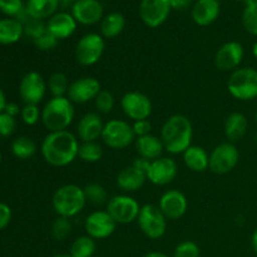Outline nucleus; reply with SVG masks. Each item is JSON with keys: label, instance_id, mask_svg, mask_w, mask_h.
<instances>
[{"label": "nucleus", "instance_id": "nucleus-1", "mask_svg": "<svg viewBox=\"0 0 257 257\" xmlns=\"http://www.w3.org/2000/svg\"><path fill=\"white\" fill-rule=\"evenodd\" d=\"M79 140L69 131L49 132L42 142L40 152L45 162L53 167H65L78 158Z\"/></svg>", "mask_w": 257, "mask_h": 257}, {"label": "nucleus", "instance_id": "nucleus-2", "mask_svg": "<svg viewBox=\"0 0 257 257\" xmlns=\"http://www.w3.org/2000/svg\"><path fill=\"white\" fill-rule=\"evenodd\" d=\"M161 141L165 151L171 155L183 153L191 147L193 138V127L191 120L183 114H173L166 119L161 130Z\"/></svg>", "mask_w": 257, "mask_h": 257}, {"label": "nucleus", "instance_id": "nucleus-3", "mask_svg": "<svg viewBox=\"0 0 257 257\" xmlns=\"http://www.w3.org/2000/svg\"><path fill=\"white\" fill-rule=\"evenodd\" d=\"M74 104L67 97H52L42 109V123L48 132L67 131L74 119Z\"/></svg>", "mask_w": 257, "mask_h": 257}, {"label": "nucleus", "instance_id": "nucleus-4", "mask_svg": "<svg viewBox=\"0 0 257 257\" xmlns=\"http://www.w3.org/2000/svg\"><path fill=\"white\" fill-rule=\"evenodd\" d=\"M85 205L87 198L84 190L73 183L59 187L52 197L53 210L60 217H75L84 210Z\"/></svg>", "mask_w": 257, "mask_h": 257}, {"label": "nucleus", "instance_id": "nucleus-5", "mask_svg": "<svg viewBox=\"0 0 257 257\" xmlns=\"http://www.w3.org/2000/svg\"><path fill=\"white\" fill-rule=\"evenodd\" d=\"M227 89L236 99H255L257 98V69L245 67L233 70L227 82Z\"/></svg>", "mask_w": 257, "mask_h": 257}, {"label": "nucleus", "instance_id": "nucleus-6", "mask_svg": "<svg viewBox=\"0 0 257 257\" xmlns=\"http://www.w3.org/2000/svg\"><path fill=\"white\" fill-rule=\"evenodd\" d=\"M102 141L112 150H124L136 142V135L132 124L123 119H110L104 123Z\"/></svg>", "mask_w": 257, "mask_h": 257}, {"label": "nucleus", "instance_id": "nucleus-7", "mask_svg": "<svg viewBox=\"0 0 257 257\" xmlns=\"http://www.w3.org/2000/svg\"><path fill=\"white\" fill-rule=\"evenodd\" d=\"M137 223L143 235L151 240L163 237L167 230V218L158 206L155 205H145L141 207Z\"/></svg>", "mask_w": 257, "mask_h": 257}, {"label": "nucleus", "instance_id": "nucleus-8", "mask_svg": "<svg viewBox=\"0 0 257 257\" xmlns=\"http://www.w3.org/2000/svg\"><path fill=\"white\" fill-rule=\"evenodd\" d=\"M105 49L104 38L98 33H89L75 45V59L83 67H90L99 62Z\"/></svg>", "mask_w": 257, "mask_h": 257}, {"label": "nucleus", "instance_id": "nucleus-9", "mask_svg": "<svg viewBox=\"0 0 257 257\" xmlns=\"http://www.w3.org/2000/svg\"><path fill=\"white\" fill-rule=\"evenodd\" d=\"M107 211L117 225H128L137 221L141 206L132 196L117 195L107 203Z\"/></svg>", "mask_w": 257, "mask_h": 257}, {"label": "nucleus", "instance_id": "nucleus-10", "mask_svg": "<svg viewBox=\"0 0 257 257\" xmlns=\"http://www.w3.org/2000/svg\"><path fill=\"white\" fill-rule=\"evenodd\" d=\"M238 161H240V152L233 143H220L210 153L208 168L216 175H226L235 170Z\"/></svg>", "mask_w": 257, "mask_h": 257}, {"label": "nucleus", "instance_id": "nucleus-11", "mask_svg": "<svg viewBox=\"0 0 257 257\" xmlns=\"http://www.w3.org/2000/svg\"><path fill=\"white\" fill-rule=\"evenodd\" d=\"M48 84L43 75L38 72H29L22 78L19 84V95L25 104H39L47 94Z\"/></svg>", "mask_w": 257, "mask_h": 257}, {"label": "nucleus", "instance_id": "nucleus-12", "mask_svg": "<svg viewBox=\"0 0 257 257\" xmlns=\"http://www.w3.org/2000/svg\"><path fill=\"white\" fill-rule=\"evenodd\" d=\"M123 113L133 122L148 119L152 114V102L150 98L141 92H128L120 99Z\"/></svg>", "mask_w": 257, "mask_h": 257}, {"label": "nucleus", "instance_id": "nucleus-13", "mask_svg": "<svg viewBox=\"0 0 257 257\" xmlns=\"http://www.w3.org/2000/svg\"><path fill=\"white\" fill-rule=\"evenodd\" d=\"M171 10L170 0H141L140 17L148 28H158L168 19Z\"/></svg>", "mask_w": 257, "mask_h": 257}, {"label": "nucleus", "instance_id": "nucleus-14", "mask_svg": "<svg viewBox=\"0 0 257 257\" xmlns=\"http://www.w3.org/2000/svg\"><path fill=\"white\" fill-rule=\"evenodd\" d=\"M117 223L107 211H94L84 221V230L94 240H104L113 235Z\"/></svg>", "mask_w": 257, "mask_h": 257}, {"label": "nucleus", "instance_id": "nucleus-15", "mask_svg": "<svg viewBox=\"0 0 257 257\" xmlns=\"http://www.w3.org/2000/svg\"><path fill=\"white\" fill-rule=\"evenodd\" d=\"M100 90L99 80L93 77H82L70 83L67 98L73 104H84L94 100Z\"/></svg>", "mask_w": 257, "mask_h": 257}, {"label": "nucleus", "instance_id": "nucleus-16", "mask_svg": "<svg viewBox=\"0 0 257 257\" xmlns=\"http://www.w3.org/2000/svg\"><path fill=\"white\" fill-rule=\"evenodd\" d=\"M245 50L241 43L227 42L221 45L215 54V65L222 72L236 70L242 63Z\"/></svg>", "mask_w": 257, "mask_h": 257}, {"label": "nucleus", "instance_id": "nucleus-17", "mask_svg": "<svg viewBox=\"0 0 257 257\" xmlns=\"http://www.w3.org/2000/svg\"><path fill=\"white\" fill-rule=\"evenodd\" d=\"M178 173L177 163L170 157H161L151 162L147 172V181L156 186H167Z\"/></svg>", "mask_w": 257, "mask_h": 257}, {"label": "nucleus", "instance_id": "nucleus-18", "mask_svg": "<svg viewBox=\"0 0 257 257\" xmlns=\"http://www.w3.org/2000/svg\"><path fill=\"white\" fill-rule=\"evenodd\" d=\"M70 14L79 24L94 25L104 18V7L99 0H77Z\"/></svg>", "mask_w": 257, "mask_h": 257}, {"label": "nucleus", "instance_id": "nucleus-19", "mask_svg": "<svg viewBox=\"0 0 257 257\" xmlns=\"http://www.w3.org/2000/svg\"><path fill=\"white\" fill-rule=\"evenodd\" d=\"M158 208L167 220H178L187 212L188 201L178 190H168L161 196Z\"/></svg>", "mask_w": 257, "mask_h": 257}, {"label": "nucleus", "instance_id": "nucleus-20", "mask_svg": "<svg viewBox=\"0 0 257 257\" xmlns=\"http://www.w3.org/2000/svg\"><path fill=\"white\" fill-rule=\"evenodd\" d=\"M103 128H104V123L99 113H85L78 122L75 136L82 142H97V140L102 137Z\"/></svg>", "mask_w": 257, "mask_h": 257}, {"label": "nucleus", "instance_id": "nucleus-21", "mask_svg": "<svg viewBox=\"0 0 257 257\" xmlns=\"http://www.w3.org/2000/svg\"><path fill=\"white\" fill-rule=\"evenodd\" d=\"M77 25L78 23L75 22L72 14L67 12H58L50 19H48L47 30L58 40H62L72 37L77 30Z\"/></svg>", "mask_w": 257, "mask_h": 257}, {"label": "nucleus", "instance_id": "nucleus-22", "mask_svg": "<svg viewBox=\"0 0 257 257\" xmlns=\"http://www.w3.org/2000/svg\"><path fill=\"white\" fill-rule=\"evenodd\" d=\"M221 12L218 0H197L193 4L191 15L193 22L200 27H207L216 22Z\"/></svg>", "mask_w": 257, "mask_h": 257}, {"label": "nucleus", "instance_id": "nucleus-23", "mask_svg": "<svg viewBox=\"0 0 257 257\" xmlns=\"http://www.w3.org/2000/svg\"><path fill=\"white\" fill-rule=\"evenodd\" d=\"M146 181H147V175L131 165L119 171L115 182H117L119 190H122L125 193H131L142 188Z\"/></svg>", "mask_w": 257, "mask_h": 257}, {"label": "nucleus", "instance_id": "nucleus-24", "mask_svg": "<svg viewBox=\"0 0 257 257\" xmlns=\"http://www.w3.org/2000/svg\"><path fill=\"white\" fill-rule=\"evenodd\" d=\"M136 150L140 157L146 158L148 161H155L162 157V153L165 151L163 143L160 137L155 135H147L143 137L136 138Z\"/></svg>", "mask_w": 257, "mask_h": 257}, {"label": "nucleus", "instance_id": "nucleus-25", "mask_svg": "<svg viewBox=\"0 0 257 257\" xmlns=\"http://www.w3.org/2000/svg\"><path fill=\"white\" fill-rule=\"evenodd\" d=\"M183 155V162L188 170L193 172H205L210 166V155L207 151L200 146H191Z\"/></svg>", "mask_w": 257, "mask_h": 257}, {"label": "nucleus", "instance_id": "nucleus-26", "mask_svg": "<svg viewBox=\"0 0 257 257\" xmlns=\"http://www.w3.org/2000/svg\"><path fill=\"white\" fill-rule=\"evenodd\" d=\"M248 122L245 114L240 112L231 113L225 122V136L228 142L233 143L242 140L247 132Z\"/></svg>", "mask_w": 257, "mask_h": 257}, {"label": "nucleus", "instance_id": "nucleus-27", "mask_svg": "<svg viewBox=\"0 0 257 257\" xmlns=\"http://www.w3.org/2000/svg\"><path fill=\"white\" fill-rule=\"evenodd\" d=\"M23 34H24V28L18 19L5 18L0 20V44H14L19 42Z\"/></svg>", "mask_w": 257, "mask_h": 257}, {"label": "nucleus", "instance_id": "nucleus-28", "mask_svg": "<svg viewBox=\"0 0 257 257\" xmlns=\"http://www.w3.org/2000/svg\"><path fill=\"white\" fill-rule=\"evenodd\" d=\"M28 13L34 19H50L59 9L58 0H28L25 4Z\"/></svg>", "mask_w": 257, "mask_h": 257}, {"label": "nucleus", "instance_id": "nucleus-29", "mask_svg": "<svg viewBox=\"0 0 257 257\" xmlns=\"http://www.w3.org/2000/svg\"><path fill=\"white\" fill-rule=\"evenodd\" d=\"M125 27V18L122 13L113 12L105 15L100 22V35L107 39L118 37Z\"/></svg>", "mask_w": 257, "mask_h": 257}, {"label": "nucleus", "instance_id": "nucleus-30", "mask_svg": "<svg viewBox=\"0 0 257 257\" xmlns=\"http://www.w3.org/2000/svg\"><path fill=\"white\" fill-rule=\"evenodd\" d=\"M97 250V243L94 238L84 235L75 238L70 245L69 255L72 257H93Z\"/></svg>", "mask_w": 257, "mask_h": 257}, {"label": "nucleus", "instance_id": "nucleus-31", "mask_svg": "<svg viewBox=\"0 0 257 257\" xmlns=\"http://www.w3.org/2000/svg\"><path fill=\"white\" fill-rule=\"evenodd\" d=\"M12 152L19 160H29L37 152V145L32 138L22 136L15 138L12 143Z\"/></svg>", "mask_w": 257, "mask_h": 257}, {"label": "nucleus", "instance_id": "nucleus-32", "mask_svg": "<svg viewBox=\"0 0 257 257\" xmlns=\"http://www.w3.org/2000/svg\"><path fill=\"white\" fill-rule=\"evenodd\" d=\"M47 84L52 97H67L70 83L64 73H53L49 77V79H48Z\"/></svg>", "mask_w": 257, "mask_h": 257}, {"label": "nucleus", "instance_id": "nucleus-33", "mask_svg": "<svg viewBox=\"0 0 257 257\" xmlns=\"http://www.w3.org/2000/svg\"><path fill=\"white\" fill-rule=\"evenodd\" d=\"M78 157L83 162H98L103 157L102 146L97 142H82L79 146V151H78Z\"/></svg>", "mask_w": 257, "mask_h": 257}, {"label": "nucleus", "instance_id": "nucleus-34", "mask_svg": "<svg viewBox=\"0 0 257 257\" xmlns=\"http://www.w3.org/2000/svg\"><path fill=\"white\" fill-rule=\"evenodd\" d=\"M242 25L251 35H257V0L246 3L242 13Z\"/></svg>", "mask_w": 257, "mask_h": 257}, {"label": "nucleus", "instance_id": "nucleus-35", "mask_svg": "<svg viewBox=\"0 0 257 257\" xmlns=\"http://www.w3.org/2000/svg\"><path fill=\"white\" fill-rule=\"evenodd\" d=\"M83 190H84L87 202L93 203V205H102V203L107 202V190L102 185H99V183H89Z\"/></svg>", "mask_w": 257, "mask_h": 257}, {"label": "nucleus", "instance_id": "nucleus-36", "mask_svg": "<svg viewBox=\"0 0 257 257\" xmlns=\"http://www.w3.org/2000/svg\"><path fill=\"white\" fill-rule=\"evenodd\" d=\"M72 222L70 218L58 216L52 225V236L55 241H64L69 237L72 232Z\"/></svg>", "mask_w": 257, "mask_h": 257}, {"label": "nucleus", "instance_id": "nucleus-37", "mask_svg": "<svg viewBox=\"0 0 257 257\" xmlns=\"http://www.w3.org/2000/svg\"><path fill=\"white\" fill-rule=\"evenodd\" d=\"M115 104L114 95L109 92V90L102 89L94 99L95 109L100 114H109L113 110Z\"/></svg>", "mask_w": 257, "mask_h": 257}, {"label": "nucleus", "instance_id": "nucleus-38", "mask_svg": "<svg viewBox=\"0 0 257 257\" xmlns=\"http://www.w3.org/2000/svg\"><path fill=\"white\" fill-rule=\"evenodd\" d=\"M201 250L193 241L186 240L178 243L173 251V257H200Z\"/></svg>", "mask_w": 257, "mask_h": 257}, {"label": "nucleus", "instance_id": "nucleus-39", "mask_svg": "<svg viewBox=\"0 0 257 257\" xmlns=\"http://www.w3.org/2000/svg\"><path fill=\"white\" fill-rule=\"evenodd\" d=\"M24 9L25 4L23 3V0H0V12L7 15L8 18L17 19Z\"/></svg>", "mask_w": 257, "mask_h": 257}, {"label": "nucleus", "instance_id": "nucleus-40", "mask_svg": "<svg viewBox=\"0 0 257 257\" xmlns=\"http://www.w3.org/2000/svg\"><path fill=\"white\" fill-rule=\"evenodd\" d=\"M20 117L27 125H34L42 119V110L37 104H25L22 108Z\"/></svg>", "mask_w": 257, "mask_h": 257}, {"label": "nucleus", "instance_id": "nucleus-41", "mask_svg": "<svg viewBox=\"0 0 257 257\" xmlns=\"http://www.w3.org/2000/svg\"><path fill=\"white\" fill-rule=\"evenodd\" d=\"M59 43V40L54 37L53 34H50L48 30H45L40 37H38L37 39H34L35 47L38 48L42 52H50V50L55 49Z\"/></svg>", "mask_w": 257, "mask_h": 257}, {"label": "nucleus", "instance_id": "nucleus-42", "mask_svg": "<svg viewBox=\"0 0 257 257\" xmlns=\"http://www.w3.org/2000/svg\"><path fill=\"white\" fill-rule=\"evenodd\" d=\"M17 128L15 117L3 112L0 114V137H10Z\"/></svg>", "mask_w": 257, "mask_h": 257}, {"label": "nucleus", "instance_id": "nucleus-43", "mask_svg": "<svg viewBox=\"0 0 257 257\" xmlns=\"http://www.w3.org/2000/svg\"><path fill=\"white\" fill-rule=\"evenodd\" d=\"M132 127L136 137H143V136L151 135V131H152V124L148 119L136 120V122H133Z\"/></svg>", "mask_w": 257, "mask_h": 257}, {"label": "nucleus", "instance_id": "nucleus-44", "mask_svg": "<svg viewBox=\"0 0 257 257\" xmlns=\"http://www.w3.org/2000/svg\"><path fill=\"white\" fill-rule=\"evenodd\" d=\"M12 221V210L4 202H0V231L4 230Z\"/></svg>", "mask_w": 257, "mask_h": 257}, {"label": "nucleus", "instance_id": "nucleus-45", "mask_svg": "<svg viewBox=\"0 0 257 257\" xmlns=\"http://www.w3.org/2000/svg\"><path fill=\"white\" fill-rule=\"evenodd\" d=\"M132 166H133V167L137 168V170L142 171V172H145L146 175H147L148 170H150L151 161L146 160V158H143V157H137L135 161H133Z\"/></svg>", "mask_w": 257, "mask_h": 257}, {"label": "nucleus", "instance_id": "nucleus-46", "mask_svg": "<svg viewBox=\"0 0 257 257\" xmlns=\"http://www.w3.org/2000/svg\"><path fill=\"white\" fill-rule=\"evenodd\" d=\"M170 4L173 10H186L192 4V0H170Z\"/></svg>", "mask_w": 257, "mask_h": 257}, {"label": "nucleus", "instance_id": "nucleus-47", "mask_svg": "<svg viewBox=\"0 0 257 257\" xmlns=\"http://www.w3.org/2000/svg\"><path fill=\"white\" fill-rule=\"evenodd\" d=\"M4 112L7 113V114L12 115V117H17V115L20 114V112H22V108H20L17 103L9 102L7 103V105H5Z\"/></svg>", "mask_w": 257, "mask_h": 257}, {"label": "nucleus", "instance_id": "nucleus-48", "mask_svg": "<svg viewBox=\"0 0 257 257\" xmlns=\"http://www.w3.org/2000/svg\"><path fill=\"white\" fill-rule=\"evenodd\" d=\"M58 2H59V7L63 8V9H68V8L72 9L77 0H58Z\"/></svg>", "mask_w": 257, "mask_h": 257}, {"label": "nucleus", "instance_id": "nucleus-49", "mask_svg": "<svg viewBox=\"0 0 257 257\" xmlns=\"http://www.w3.org/2000/svg\"><path fill=\"white\" fill-rule=\"evenodd\" d=\"M7 98H5V94L4 92H3V89L0 88V114H2L3 112H4L5 109V105H7Z\"/></svg>", "mask_w": 257, "mask_h": 257}, {"label": "nucleus", "instance_id": "nucleus-50", "mask_svg": "<svg viewBox=\"0 0 257 257\" xmlns=\"http://www.w3.org/2000/svg\"><path fill=\"white\" fill-rule=\"evenodd\" d=\"M143 257H170V256L166 255V253H163V252H158V251H152V252L146 253Z\"/></svg>", "mask_w": 257, "mask_h": 257}, {"label": "nucleus", "instance_id": "nucleus-51", "mask_svg": "<svg viewBox=\"0 0 257 257\" xmlns=\"http://www.w3.org/2000/svg\"><path fill=\"white\" fill-rule=\"evenodd\" d=\"M251 243H252V248L255 250V252L257 253V228L253 231L252 237H251Z\"/></svg>", "mask_w": 257, "mask_h": 257}, {"label": "nucleus", "instance_id": "nucleus-52", "mask_svg": "<svg viewBox=\"0 0 257 257\" xmlns=\"http://www.w3.org/2000/svg\"><path fill=\"white\" fill-rule=\"evenodd\" d=\"M252 54H253V57H255V59L257 60V42L253 44V47H252Z\"/></svg>", "mask_w": 257, "mask_h": 257}, {"label": "nucleus", "instance_id": "nucleus-53", "mask_svg": "<svg viewBox=\"0 0 257 257\" xmlns=\"http://www.w3.org/2000/svg\"><path fill=\"white\" fill-rule=\"evenodd\" d=\"M53 257H72V256H70V255H55Z\"/></svg>", "mask_w": 257, "mask_h": 257}, {"label": "nucleus", "instance_id": "nucleus-54", "mask_svg": "<svg viewBox=\"0 0 257 257\" xmlns=\"http://www.w3.org/2000/svg\"><path fill=\"white\" fill-rule=\"evenodd\" d=\"M236 2H243V3H245V4H246V3L250 2V0H236Z\"/></svg>", "mask_w": 257, "mask_h": 257}, {"label": "nucleus", "instance_id": "nucleus-55", "mask_svg": "<svg viewBox=\"0 0 257 257\" xmlns=\"http://www.w3.org/2000/svg\"><path fill=\"white\" fill-rule=\"evenodd\" d=\"M2 160H3V155H2V152H0V162H2Z\"/></svg>", "mask_w": 257, "mask_h": 257}, {"label": "nucleus", "instance_id": "nucleus-56", "mask_svg": "<svg viewBox=\"0 0 257 257\" xmlns=\"http://www.w3.org/2000/svg\"><path fill=\"white\" fill-rule=\"evenodd\" d=\"M255 120H256V124H257V110H256V114H255Z\"/></svg>", "mask_w": 257, "mask_h": 257}, {"label": "nucleus", "instance_id": "nucleus-57", "mask_svg": "<svg viewBox=\"0 0 257 257\" xmlns=\"http://www.w3.org/2000/svg\"><path fill=\"white\" fill-rule=\"evenodd\" d=\"M93 257H97V256H93Z\"/></svg>", "mask_w": 257, "mask_h": 257}]
</instances>
